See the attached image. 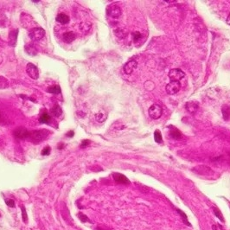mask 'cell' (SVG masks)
Masks as SVG:
<instances>
[{"instance_id": "30", "label": "cell", "mask_w": 230, "mask_h": 230, "mask_svg": "<svg viewBox=\"0 0 230 230\" xmlns=\"http://www.w3.org/2000/svg\"><path fill=\"white\" fill-rule=\"evenodd\" d=\"M5 203H6V205L10 208H15V202L12 200V199H7V200H5Z\"/></svg>"}, {"instance_id": "14", "label": "cell", "mask_w": 230, "mask_h": 230, "mask_svg": "<svg viewBox=\"0 0 230 230\" xmlns=\"http://www.w3.org/2000/svg\"><path fill=\"white\" fill-rule=\"evenodd\" d=\"M17 34H18V30H14L12 31L9 34V44L11 46H15L17 40Z\"/></svg>"}, {"instance_id": "13", "label": "cell", "mask_w": 230, "mask_h": 230, "mask_svg": "<svg viewBox=\"0 0 230 230\" xmlns=\"http://www.w3.org/2000/svg\"><path fill=\"white\" fill-rule=\"evenodd\" d=\"M198 107V103L195 101H189L185 104V108H186V110H187L189 113H192V114L195 113L197 111Z\"/></svg>"}, {"instance_id": "25", "label": "cell", "mask_w": 230, "mask_h": 230, "mask_svg": "<svg viewBox=\"0 0 230 230\" xmlns=\"http://www.w3.org/2000/svg\"><path fill=\"white\" fill-rule=\"evenodd\" d=\"M133 41H134V43H138V41L142 38V34H141L140 32H138V31L133 32Z\"/></svg>"}, {"instance_id": "9", "label": "cell", "mask_w": 230, "mask_h": 230, "mask_svg": "<svg viewBox=\"0 0 230 230\" xmlns=\"http://www.w3.org/2000/svg\"><path fill=\"white\" fill-rule=\"evenodd\" d=\"M137 67H138V63H137L136 61L135 60H130L123 67L124 73L126 74H131L133 71L136 69Z\"/></svg>"}, {"instance_id": "15", "label": "cell", "mask_w": 230, "mask_h": 230, "mask_svg": "<svg viewBox=\"0 0 230 230\" xmlns=\"http://www.w3.org/2000/svg\"><path fill=\"white\" fill-rule=\"evenodd\" d=\"M55 20L62 24H67L69 23V16L64 14V13H60L58 16H56Z\"/></svg>"}, {"instance_id": "31", "label": "cell", "mask_w": 230, "mask_h": 230, "mask_svg": "<svg viewBox=\"0 0 230 230\" xmlns=\"http://www.w3.org/2000/svg\"><path fill=\"white\" fill-rule=\"evenodd\" d=\"M171 133L172 138H175V139H178V138H180V137H181V134H180L179 132H178L177 133H175V132H174V129H173L171 132Z\"/></svg>"}, {"instance_id": "36", "label": "cell", "mask_w": 230, "mask_h": 230, "mask_svg": "<svg viewBox=\"0 0 230 230\" xmlns=\"http://www.w3.org/2000/svg\"><path fill=\"white\" fill-rule=\"evenodd\" d=\"M0 215H1V214H0Z\"/></svg>"}, {"instance_id": "7", "label": "cell", "mask_w": 230, "mask_h": 230, "mask_svg": "<svg viewBox=\"0 0 230 230\" xmlns=\"http://www.w3.org/2000/svg\"><path fill=\"white\" fill-rule=\"evenodd\" d=\"M30 133H31V132L29 130L24 128V127H20V128L16 129L13 134L17 139H28L30 137Z\"/></svg>"}, {"instance_id": "34", "label": "cell", "mask_w": 230, "mask_h": 230, "mask_svg": "<svg viewBox=\"0 0 230 230\" xmlns=\"http://www.w3.org/2000/svg\"><path fill=\"white\" fill-rule=\"evenodd\" d=\"M226 22H227V24H228V25H230V14H229V15H228V16L227 17Z\"/></svg>"}, {"instance_id": "10", "label": "cell", "mask_w": 230, "mask_h": 230, "mask_svg": "<svg viewBox=\"0 0 230 230\" xmlns=\"http://www.w3.org/2000/svg\"><path fill=\"white\" fill-rule=\"evenodd\" d=\"M193 171L196 172L199 175L209 176L210 174H214V172L212 171L211 169L207 167V166H204V165H203V166H198V167H196L195 169H193Z\"/></svg>"}, {"instance_id": "5", "label": "cell", "mask_w": 230, "mask_h": 230, "mask_svg": "<svg viewBox=\"0 0 230 230\" xmlns=\"http://www.w3.org/2000/svg\"><path fill=\"white\" fill-rule=\"evenodd\" d=\"M149 116L152 118V120H157L161 117L162 113H163V109L159 105L157 104H154L152 105L148 110Z\"/></svg>"}, {"instance_id": "11", "label": "cell", "mask_w": 230, "mask_h": 230, "mask_svg": "<svg viewBox=\"0 0 230 230\" xmlns=\"http://www.w3.org/2000/svg\"><path fill=\"white\" fill-rule=\"evenodd\" d=\"M113 179L115 180V182H117V183H123V184H128V183H130V181H129L128 178L124 175L120 174V173H113Z\"/></svg>"}, {"instance_id": "27", "label": "cell", "mask_w": 230, "mask_h": 230, "mask_svg": "<svg viewBox=\"0 0 230 230\" xmlns=\"http://www.w3.org/2000/svg\"><path fill=\"white\" fill-rule=\"evenodd\" d=\"M22 217H23V222H27V213H26V209H25L24 206H22Z\"/></svg>"}, {"instance_id": "4", "label": "cell", "mask_w": 230, "mask_h": 230, "mask_svg": "<svg viewBox=\"0 0 230 230\" xmlns=\"http://www.w3.org/2000/svg\"><path fill=\"white\" fill-rule=\"evenodd\" d=\"M106 14L107 16L113 18H119L122 14L121 9L117 4H111L106 8Z\"/></svg>"}, {"instance_id": "8", "label": "cell", "mask_w": 230, "mask_h": 230, "mask_svg": "<svg viewBox=\"0 0 230 230\" xmlns=\"http://www.w3.org/2000/svg\"><path fill=\"white\" fill-rule=\"evenodd\" d=\"M26 71L27 74L31 78L34 79V80H37L39 77V72H38V68L32 63H28L27 68H26Z\"/></svg>"}, {"instance_id": "24", "label": "cell", "mask_w": 230, "mask_h": 230, "mask_svg": "<svg viewBox=\"0 0 230 230\" xmlns=\"http://www.w3.org/2000/svg\"><path fill=\"white\" fill-rule=\"evenodd\" d=\"M154 139L158 144H161L163 142V138H162V135H161V133H160L158 130H156L155 133H154Z\"/></svg>"}, {"instance_id": "6", "label": "cell", "mask_w": 230, "mask_h": 230, "mask_svg": "<svg viewBox=\"0 0 230 230\" xmlns=\"http://www.w3.org/2000/svg\"><path fill=\"white\" fill-rule=\"evenodd\" d=\"M180 88H181L180 82H171L170 83H168L165 87V90H166L167 94H171V95L177 94L179 92Z\"/></svg>"}, {"instance_id": "19", "label": "cell", "mask_w": 230, "mask_h": 230, "mask_svg": "<svg viewBox=\"0 0 230 230\" xmlns=\"http://www.w3.org/2000/svg\"><path fill=\"white\" fill-rule=\"evenodd\" d=\"M50 112L55 117H60V116L62 115V113H63V110H62V108L60 107V106L55 105V106L50 110Z\"/></svg>"}, {"instance_id": "12", "label": "cell", "mask_w": 230, "mask_h": 230, "mask_svg": "<svg viewBox=\"0 0 230 230\" xmlns=\"http://www.w3.org/2000/svg\"><path fill=\"white\" fill-rule=\"evenodd\" d=\"M75 38H76V35L73 31H67L63 35V42L67 43H71L72 42H74Z\"/></svg>"}, {"instance_id": "35", "label": "cell", "mask_w": 230, "mask_h": 230, "mask_svg": "<svg viewBox=\"0 0 230 230\" xmlns=\"http://www.w3.org/2000/svg\"><path fill=\"white\" fill-rule=\"evenodd\" d=\"M96 230H101L100 228H96Z\"/></svg>"}, {"instance_id": "3", "label": "cell", "mask_w": 230, "mask_h": 230, "mask_svg": "<svg viewBox=\"0 0 230 230\" xmlns=\"http://www.w3.org/2000/svg\"><path fill=\"white\" fill-rule=\"evenodd\" d=\"M29 35L32 41H40L45 35V31L42 28H34L29 32Z\"/></svg>"}, {"instance_id": "20", "label": "cell", "mask_w": 230, "mask_h": 230, "mask_svg": "<svg viewBox=\"0 0 230 230\" xmlns=\"http://www.w3.org/2000/svg\"><path fill=\"white\" fill-rule=\"evenodd\" d=\"M51 121V117L48 113H43L39 119V122L42 124H49Z\"/></svg>"}, {"instance_id": "22", "label": "cell", "mask_w": 230, "mask_h": 230, "mask_svg": "<svg viewBox=\"0 0 230 230\" xmlns=\"http://www.w3.org/2000/svg\"><path fill=\"white\" fill-rule=\"evenodd\" d=\"M48 91L50 93V94H58L61 93V87L58 85H55V86H52L48 88Z\"/></svg>"}, {"instance_id": "33", "label": "cell", "mask_w": 230, "mask_h": 230, "mask_svg": "<svg viewBox=\"0 0 230 230\" xmlns=\"http://www.w3.org/2000/svg\"><path fill=\"white\" fill-rule=\"evenodd\" d=\"M67 136H68V137H73V136H74V132H73V131H70L69 133H68Z\"/></svg>"}, {"instance_id": "16", "label": "cell", "mask_w": 230, "mask_h": 230, "mask_svg": "<svg viewBox=\"0 0 230 230\" xmlns=\"http://www.w3.org/2000/svg\"><path fill=\"white\" fill-rule=\"evenodd\" d=\"M222 113L223 119L225 120H228L230 118V106L224 105L222 107Z\"/></svg>"}, {"instance_id": "1", "label": "cell", "mask_w": 230, "mask_h": 230, "mask_svg": "<svg viewBox=\"0 0 230 230\" xmlns=\"http://www.w3.org/2000/svg\"><path fill=\"white\" fill-rule=\"evenodd\" d=\"M49 135V131L45 130V129H42V130H35L33 132H31L30 133V137H29V140L31 141L34 144H39L41 142H43Z\"/></svg>"}, {"instance_id": "32", "label": "cell", "mask_w": 230, "mask_h": 230, "mask_svg": "<svg viewBox=\"0 0 230 230\" xmlns=\"http://www.w3.org/2000/svg\"><path fill=\"white\" fill-rule=\"evenodd\" d=\"M89 144H90V141L87 140V139L82 140V144H81V147H82V148H85V147H87V146Z\"/></svg>"}, {"instance_id": "21", "label": "cell", "mask_w": 230, "mask_h": 230, "mask_svg": "<svg viewBox=\"0 0 230 230\" xmlns=\"http://www.w3.org/2000/svg\"><path fill=\"white\" fill-rule=\"evenodd\" d=\"M106 117H107V115H106V113H104V112H100V113H98L97 114L95 115L96 121H98L99 123L104 122V121L106 120Z\"/></svg>"}, {"instance_id": "26", "label": "cell", "mask_w": 230, "mask_h": 230, "mask_svg": "<svg viewBox=\"0 0 230 230\" xmlns=\"http://www.w3.org/2000/svg\"><path fill=\"white\" fill-rule=\"evenodd\" d=\"M213 210H214L215 215H216V216H217V217L220 219V221H222V222H224V218H223V216H222V212L219 210L217 208H213Z\"/></svg>"}, {"instance_id": "29", "label": "cell", "mask_w": 230, "mask_h": 230, "mask_svg": "<svg viewBox=\"0 0 230 230\" xmlns=\"http://www.w3.org/2000/svg\"><path fill=\"white\" fill-rule=\"evenodd\" d=\"M51 152V148L49 146H46L45 148L43 149V152H42V155L43 156H47V155H49Z\"/></svg>"}, {"instance_id": "2", "label": "cell", "mask_w": 230, "mask_h": 230, "mask_svg": "<svg viewBox=\"0 0 230 230\" xmlns=\"http://www.w3.org/2000/svg\"><path fill=\"white\" fill-rule=\"evenodd\" d=\"M185 76V73L180 68H173L169 72V78L171 82H180Z\"/></svg>"}, {"instance_id": "17", "label": "cell", "mask_w": 230, "mask_h": 230, "mask_svg": "<svg viewBox=\"0 0 230 230\" xmlns=\"http://www.w3.org/2000/svg\"><path fill=\"white\" fill-rule=\"evenodd\" d=\"M91 27H92V25L90 23H87V22H84V23H82V24H80V26H79V29H80V31L82 32V33H84V34H87V33H88L90 31V30H91Z\"/></svg>"}, {"instance_id": "23", "label": "cell", "mask_w": 230, "mask_h": 230, "mask_svg": "<svg viewBox=\"0 0 230 230\" xmlns=\"http://www.w3.org/2000/svg\"><path fill=\"white\" fill-rule=\"evenodd\" d=\"M9 82L6 78H4V76H0V89H4L6 87H8Z\"/></svg>"}, {"instance_id": "28", "label": "cell", "mask_w": 230, "mask_h": 230, "mask_svg": "<svg viewBox=\"0 0 230 230\" xmlns=\"http://www.w3.org/2000/svg\"><path fill=\"white\" fill-rule=\"evenodd\" d=\"M78 217H79V219L81 220V222H82L83 223H84V222H90L89 219L87 218V217L85 214H82V213H79Z\"/></svg>"}, {"instance_id": "18", "label": "cell", "mask_w": 230, "mask_h": 230, "mask_svg": "<svg viewBox=\"0 0 230 230\" xmlns=\"http://www.w3.org/2000/svg\"><path fill=\"white\" fill-rule=\"evenodd\" d=\"M25 51L30 55H35L37 54L36 48L33 44H28V45H26L25 46Z\"/></svg>"}]
</instances>
